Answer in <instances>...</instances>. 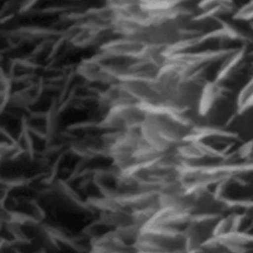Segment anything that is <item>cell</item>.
I'll use <instances>...</instances> for the list:
<instances>
[{
	"mask_svg": "<svg viewBox=\"0 0 253 253\" xmlns=\"http://www.w3.org/2000/svg\"><path fill=\"white\" fill-rule=\"evenodd\" d=\"M252 94H253V81L249 77L241 86L238 93L235 95V109L236 115L241 116L250 111L252 107Z\"/></svg>",
	"mask_w": 253,
	"mask_h": 253,
	"instance_id": "cell-1",
	"label": "cell"
},
{
	"mask_svg": "<svg viewBox=\"0 0 253 253\" xmlns=\"http://www.w3.org/2000/svg\"><path fill=\"white\" fill-rule=\"evenodd\" d=\"M253 14V8H252V0H249L248 2L244 3L241 7L236 8L234 12L232 13V19L236 21L241 22H248L251 21Z\"/></svg>",
	"mask_w": 253,
	"mask_h": 253,
	"instance_id": "cell-2",
	"label": "cell"
}]
</instances>
